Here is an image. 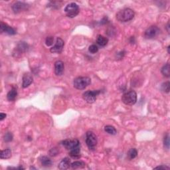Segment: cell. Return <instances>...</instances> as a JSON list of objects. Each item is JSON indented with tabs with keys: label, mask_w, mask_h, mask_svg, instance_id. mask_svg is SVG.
<instances>
[{
	"label": "cell",
	"mask_w": 170,
	"mask_h": 170,
	"mask_svg": "<svg viewBox=\"0 0 170 170\" xmlns=\"http://www.w3.org/2000/svg\"><path fill=\"white\" fill-rule=\"evenodd\" d=\"M134 16L135 13L132 9L130 8H125L117 13L116 19L120 22L126 23L133 20Z\"/></svg>",
	"instance_id": "6da1fadb"
},
{
	"label": "cell",
	"mask_w": 170,
	"mask_h": 170,
	"mask_svg": "<svg viewBox=\"0 0 170 170\" xmlns=\"http://www.w3.org/2000/svg\"><path fill=\"white\" fill-rule=\"evenodd\" d=\"M122 103L126 105L132 106L137 101V94L134 90H129L124 92L122 96Z\"/></svg>",
	"instance_id": "7a4b0ae2"
},
{
	"label": "cell",
	"mask_w": 170,
	"mask_h": 170,
	"mask_svg": "<svg viewBox=\"0 0 170 170\" xmlns=\"http://www.w3.org/2000/svg\"><path fill=\"white\" fill-rule=\"evenodd\" d=\"M91 83V79L88 76H78L74 78V87L78 90H83Z\"/></svg>",
	"instance_id": "3957f363"
},
{
	"label": "cell",
	"mask_w": 170,
	"mask_h": 170,
	"mask_svg": "<svg viewBox=\"0 0 170 170\" xmlns=\"http://www.w3.org/2000/svg\"><path fill=\"white\" fill-rule=\"evenodd\" d=\"M86 143L90 150L94 151L96 148L98 140L95 134L92 131H88L86 134Z\"/></svg>",
	"instance_id": "277c9868"
},
{
	"label": "cell",
	"mask_w": 170,
	"mask_h": 170,
	"mask_svg": "<svg viewBox=\"0 0 170 170\" xmlns=\"http://www.w3.org/2000/svg\"><path fill=\"white\" fill-rule=\"evenodd\" d=\"M80 9L77 4L75 3H71L66 6L65 8V12L66 16L68 18H74L79 13Z\"/></svg>",
	"instance_id": "5b68a950"
},
{
	"label": "cell",
	"mask_w": 170,
	"mask_h": 170,
	"mask_svg": "<svg viewBox=\"0 0 170 170\" xmlns=\"http://www.w3.org/2000/svg\"><path fill=\"white\" fill-rule=\"evenodd\" d=\"M101 92V91L100 90L86 91L82 94V98L87 103L92 104L96 101L97 96L100 94Z\"/></svg>",
	"instance_id": "8992f818"
},
{
	"label": "cell",
	"mask_w": 170,
	"mask_h": 170,
	"mask_svg": "<svg viewBox=\"0 0 170 170\" xmlns=\"http://www.w3.org/2000/svg\"><path fill=\"white\" fill-rule=\"evenodd\" d=\"M29 7V6L28 4L21 1L15 2L11 6L12 10L15 14H18L20 13L23 11L28 10Z\"/></svg>",
	"instance_id": "52a82bcc"
},
{
	"label": "cell",
	"mask_w": 170,
	"mask_h": 170,
	"mask_svg": "<svg viewBox=\"0 0 170 170\" xmlns=\"http://www.w3.org/2000/svg\"><path fill=\"white\" fill-rule=\"evenodd\" d=\"M159 32H160V29L156 25H153L146 29L144 33V37L146 39H153L158 35Z\"/></svg>",
	"instance_id": "ba28073f"
},
{
	"label": "cell",
	"mask_w": 170,
	"mask_h": 170,
	"mask_svg": "<svg viewBox=\"0 0 170 170\" xmlns=\"http://www.w3.org/2000/svg\"><path fill=\"white\" fill-rule=\"evenodd\" d=\"M62 145L67 150H71L72 149L79 147L80 142L77 139H67L62 142Z\"/></svg>",
	"instance_id": "9c48e42d"
},
{
	"label": "cell",
	"mask_w": 170,
	"mask_h": 170,
	"mask_svg": "<svg viewBox=\"0 0 170 170\" xmlns=\"http://www.w3.org/2000/svg\"><path fill=\"white\" fill-rule=\"evenodd\" d=\"M64 45H65V42L61 38L58 37L55 45L50 49V51L52 53H61L63 51Z\"/></svg>",
	"instance_id": "30bf717a"
},
{
	"label": "cell",
	"mask_w": 170,
	"mask_h": 170,
	"mask_svg": "<svg viewBox=\"0 0 170 170\" xmlns=\"http://www.w3.org/2000/svg\"><path fill=\"white\" fill-rule=\"evenodd\" d=\"M0 31L1 33H5L9 35H13L17 33L15 29L6 24V23L2 22V21L1 22V24H0Z\"/></svg>",
	"instance_id": "8fae6325"
},
{
	"label": "cell",
	"mask_w": 170,
	"mask_h": 170,
	"mask_svg": "<svg viewBox=\"0 0 170 170\" xmlns=\"http://www.w3.org/2000/svg\"><path fill=\"white\" fill-rule=\"evenodd\" d=\"M55 73L57 76L63 75L65 71V65L61 61H57L55 63Z\"/></svg>",
	"instance_id": "7c38bea8"
},
{
	"label": "cell",
	"mask_w": 170,
	"mask_h": 170,
	"mask_svg": "<svg viewBox=\"0 0 170 170\" xmlns=\"http://www.w3.org/2000/svg\"><path fill=\"white\" fill-rule=\"evenodd\" d=\"M33 81V76H32L30 73H27L23 74L22 78V86L23 88H27V87L30 86L32 82Z\"/></svg>",
	"instance_id": "4fadbf2b"
},
{
	"label": "cell",
	"mask_w": 170,
	"mask_h": 170,
	"mask_svg": "<svg viewBox=\"0 0 170 170\" xmlns=\"http://www.w3.org/2000/svg\"><path fill=\"white\" fill-rule=\"evenodd\" d=\"M29 49V45L27 42H20V43L18 45L16 49V54L17 55H21L22 53H24L26 51H27Z\"/></svg>",
	"instance_id": "5bb4252c"
},
{
	"label": "cell",
	"mask_w": 170,
	"mask_h": 170,
	"mask_svg": "<svg viewBox=\"0 0 170 170\" xmlns=\"http://www.w3.org/2000/svg\"><path fill=\"white\" fill-rule=\"evenodd\" d=\"M71 159L69 158H65L59 163L58 168L61 170H65L69 169V167H71Z\"/></svg>",
	"instance_id": "9a60e30c"
},
{
	"label": "cell",
	"mask_w": 170,
	"mask_h": 170,
	"mask_svg": "<svg viewBox=\"0 0 170 170\" xmlns=\"http://www.w3.org/2000/svg\"><path fill=\"white\" fill-rule=\"evenodd\" d=\"M17 96H18V90L15 87H13L11 90L8 92L7 94V98L9 101H13L16 100Z\"/></svg>",
	"instance_id": "2e32d148"
},
{
	"label": "cell",
	"mask_w": 170,
	"mask_h": 170,
	"mask_svg": "<svg viewBox=\"0 0 170 170\" xmlns=\"http://www.w3.org/2000/svg\"><path fill=\"white\" fill-rule=\"evenodd\" d=\"M69 156L73 159H78L80 158V148L79 147L75 148L69 150Z\"/></svg>",
	"instance_id": "e0dca14e"
},
{
	"label": "cell",
	"mask_w": 170,
	"mask_h": 170,
	"mask_svg": "<svg viewBox=\"0 0 170 170\" xmlns=\"http://www.w3.org/2000/svg\"><path fill=\"white\" fill-rule=\"evenodd\" d=\"M96 42L97 44L101 47H105L108 42V38L104 37L103 35H98L97 39H96Z\"/></svg>",
	"instance_id": "ac0fdd59"
},
{
	"label": "cell",
	"mask_w": 170,
	"mask_h": 170,
	"mask_svg": "<svg viewBox=\"0 0 170 170\" xmlns=\"http://www.w3.org/2000/svg\"><path fill=\"white\" fill-rule=\"evenodd\" d=\"M161 73L165 77L169 78L170 76V65L169 63H166L163 66L161 69Z\"/></svg>",
	"instance_id": "d6986e66"
},
{
	"label": "cell",
	"mask_w": 170,
	"mask_h": 170,
	"mask_svg": "<svg viewBox=\"0 0 170 170\" xmlns=\"http://www.w3.org/2000/svg\"><path fill=\"white\" fill-rule=\"evenodd\" d=\"M11 156V150L10 149H5L4 150H1L0 152V158L1 159H9Z\"/></svg>",
	"instance_id": "ffe728a7"
},
{
	"label": "cell",
	"mask_w": 170,
	"mask_h": 170,
	"mask_svg": "<svg viewBox=\"0 0 170 170\" xmlns=\"http://www.w3.org/2000/svg\"><path fill=\"white\" fill-rule=\"evenodd\" d=\"M138 156V151L136 148H131L128 150L127 153V158L130 160L136 158Z\"/></svg>",
	"instance_id": "44dd1931"
},
{
	"label": "cell",
	"mask_w": 170,
	"mask_h": 170,
	"mask_svg": "<svg viewBox=\"0 0 170 170\" xmlns=\"http://www.w3.org/2000/svg\"><path fill=\"white\" fill-rule=\"evenodd\" d=\"M41 165L43 167H50L52 165V161L47 156H42L41 158Z\"/></svg>",
	"instance_id": "7402d4cb"
},
{
	"label": "cell",
	"mask_w": 170,
	"mask_h": 170,
	"mask_svg": "<svg viewBox=\"0 0 170 170\" xmlns=\"http://www.w3.org/2000/svg\"><path fill=\"white\" fill-rule=\"evenodd\" d=\"M85 166H86L85 163H84L83 161H74V162L72 163L71 165V167H72V169H76L78 168H84Z\"/></svg>",
	"instance_id": "603a6c76"
},
{
	"label": "cell",
	"mask_w": 170,
	"mask_h": 170,
	"mask_svg": "<svg viewBox=\"0 0 170 170\" xmlns=\"http://www.w3.org/2000/svg\"><path fill=\"white\" fill-rule=\"evenodd\" d=\"M105 131L110 135H116L117 133L115 128L112 126H110V125H108V126L105 127Z\"/></svg>",
	"instance_id": "cb8c5ba5"
},
{
	"label": "cell",
	"mask_w": 170,
	"mask_h": 170,
	"mask_svg": "<svg viewBox=\"0 0 170 170\" xmlns=\"http://www.w3.org/2000/svg\"><path fill=\"white\" fill-rule=\"evenodd\" d=\"M161 90L165 93H169L170 90V83L169 81L165 82L161 84Z\"/></svg>",
	"instance_id": "d4e9b609"
},
{
	"label": "cell",
	"mask_w": 170,
	"mask_h": 170,
	"mask_svg": "<svg viewBox=\"0 0 170 170\" xmlns=\"http://www.w3.org/2000/svg\"><path fill=\"white\" fill-rule=\"evenodd\" d=\"M13 136L11 132H7L3 136V140L5 142H10L13 140Z\"/></svg>",
	"instance_id": "484cf974"
},
{
	"label": "cell",
	"mask_w": 170,
	"mask_h": 170,
	"mask_svg": "<svg viewBox=\"0 0 170 170\" xmlns=\"http://www.w3.org/2000/svg\"><path fill=\"white\" fill-rule=\"evenodd\" d=\"M88 51L92 54H95V53H96L98 51V47L96 45H91L89 46Z\"/></svg>",
	"instance_id": "4316f807"
},
{
	"label": "cell",
	"mask_w": 170,
	"mask_h": 170,
	"mask_svg": "<svg viewBox=\"0 0 170 170\" xmlns=\"http://www.w3.org/2000/svg\"><path fill=\"white\" fill-rule=\"evenodd\" d=\"M163 144H164V147L168 149L169 148V134H167L163 138Z\"/></svg>",
	"instance_id": "83f0119b"
},
{
	"label": "cell",
	"mask_w": 170,
	"mask_h": 170,
	"mask_svg": "<svg viewBox=\"0 0 170 170\" xmlns=\"http://www.w3.org/2000/svg\"><path fill=\"white\" fill-rule=\"evenodd\" d=\"M53 41H54V37L52 36H48L45 39V44L47 46H51L53 44Z\"/></svg>",
	"instance_id": "f1b7e54d"
},
{
	"label": "cell",
	"mask_w": 170,
	"mask_h": 170,
	"mask_svg": "<svg viewBox=\"0 0 170 170\" xmlns=\"http://www.w3.org/2000/svg\"><path fill=\"white\" fill-rule=\"evenodd\" d=\"M59 153V151L56 148H52L51 149V150H49V155L51 156H56L57 154H58Z\"/></svg>",
	"instance_id": "f546056e"
},
{
	"label": "cell",
	"mask_w": 170,
	"mask_h": 170,
	"mask_svg": "<svg viewBox=\"0 0 170 170\" xmlns=\"http://www.w3.org/2000/svg\"><path fill=\"white\" fill-rule=\"evenodd\" d=\"M125 55V51H120L118 53L116 54V58L118 59H122L123 58H124Z\"/></svg>",
	"instance_id": "4dcf8cb0"
},
{
	"label": "cell",
	"mask_w": 170,
	"mask_h": 170,
	"mask_svg": "<svg viewBox=\"0 0 170 170\" xmlns=\"http://www.w3.org/2000/svg\"><path fill=\"white\" fill-rule=\"evenodd\" d=\"M154 169H169V167L166 165H160V166L156 167L154 168Z\"/></svg>",
	"instance_id": "1f68e13d"
},
{
	"label": "cell",
	"mask_w": 170,
	"mask_h": 170,
	"mask_svg": "<svg viewBox=\"0 0 170 170\" xmlns=\"http://www.w3.org/2000/svg\"><path fill=\"white\" fill-rule=\"evenodd\" d=\"M6 116H7V114L3 113V112H1V113L0 114V121L3 120L4 119L6 118Z\"/></svg>",
	"instance_id": "d6a6232c"
},
{
	"label": "cell",
	"mask_w": 170,
	"mask_h": 170,
	"mask_svg": "<svg viewBox=\"0 0 170 170\" xmlns=\"http://www.w3.org/2000/svg\"><path fill=\"white\" fill-rule=\"evenodd\" d=\"M130 42H131L132 44H134L135 42V37H131L130 38Z\"/></svg>",
	"instance_id": "836d02e7"
},
{
	"label": "cell",
	"mask_w": 170,
	"mask_h": 170,
	"mask_svg": "<svg viewBox=\"0 0 170 170\" xmlns=\"http://www.w3.org/2000/svg\"><path fill=\"white\" fill-rule=\"evenodd\" d=\"M169 23H167V32H168V33H169Z\"/></svg>",
	"instance_id": "e575fe53"
},
{
	"label": "cell",
	"mask_w": 170,
	"mask_h": 170,
	"mask_svg": "<svg viewBox=\"0 0 170 170\" xmlns=\"http://www.w3.org/2000/svg\"><path fill=\"white\" fill-rule=\"evenodd\" d=\"M169 48H170V46L169 45L168 47H167V53H168L169 54L170 53V52H169Z\"/></svg>",
	"instance_id": "d590c367"
},
{
	"label": "cell",
	"mask_w": 170,
	"mask_h": 170,
	"mask_svg": "<svg viewBox=\"0 0 170 170\" xmlns=\"http://www.w3.org/2000/svg\"><path fill=\"white\" fill-rule=\"evenodd\" d=\"M36 169V168H35V167H30V169Z\"/></svg>",
	"instance_id": "8d00e7d4"
}]
</instances>
